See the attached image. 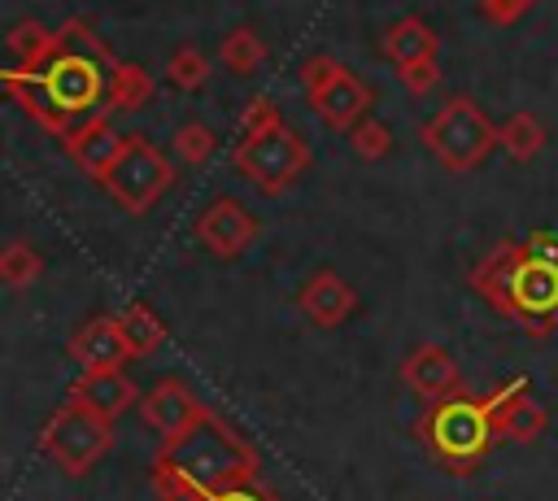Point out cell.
Returning <instances> with one entry per match:
<instances>
[{
    "label": "cell",
    "mask_w": 558,
    "mask_h": 501,
    "mask_svg": "<svg viewBox=\"0 0 558 501\" xmlns=\"http://www.w3.org/2000/svg\"><path fill=\"white\" fill-rule=\"evenodd\" d=\"M148 479L161 501H201L262 479V453L227 414L205 405L196 423L157 444Z\"/></svg>",
    "instance_id": "1"
},
{
    "label": "cell",
    "mask_w": 558,
    "mask_h": 501,
    "mask_svg": "<svg viewBox=\"0 0 558 501\" xmlns=\"http://www.w3.org/2000/svg\"><path fill=\"white\" fill-rule=\"evenodd\" d=\"M109 70H113V61H105L96 52L65 48V44H57V30H52V61L44 70H31V74L4 65L0 87L9 100H17L26 109V118L35 126L65 139L87 113L105 109Z\"/></svg>",
    "instance_id": "2"
},
{
    "label": "cell",
    "mask_w": 558,
    "mask_h": 501,
    "mask_svg": "<svg viewBox=\"0 0 558 501\" xmlns=\"http://www.w3.org/2000/svg\"><path fill=\"white\" fill-rule=\"evenodd\" d=\"M466 283L523 335L545 340L549 331H558V261L532 253L527 240H497L466 270Z\"/></svg>",
    "instance_id": "3"
},
{
    "label": "cell",
    "mask_w": 558,
    "mask_h": 501,
    "mask_svg": "<svg viewBox=\"0 0 558 501\" xmlns=\"http://www.w3.org/2000/svg\"><path fill=\"white\" fill-rule=\"evenodd\" d=\"M418 444L436 457V466H445L449 475H471L484 466V457L497 444V427H493V410L488 396H445L432 401L423 410V418L414 423Z\"/></svg>",
    "instance_id": "4"
},
{
    "label": "cell",
    "mask_w": 558,
    "mask_h": 501,
    "mask_svg": "<svg viewBox=\"0 0 558 501\" xmlns=\"http://www.w3.org/2000/svg\"><path fill=\"white\" fill-rule=\"evenodd\" d=\"M423 148L453 174L480 170L488 152L497 148V122L480 109L475 96H449L418 131Z\"/></svg>",
    "instance_id": "5"
},
{
    "label": "cell",
    "mask_w": 558,
    "mask_h": 501,
    "mask_svg": "<svg viewBox=\"0 0 558 501\" xmlns=\"http://www.w3.org/2000/svg\"><path fill=\"white\" fill-rule=\"evenodd\" d=\"M170 183H174V166H170V157L148 135H122L109 170L100 174V187L131 218L148 213L170 192Z\"/></svg>",
    "instance_id": "6"
},
{
    "label": "cell",
    "mask_w": 558,
    "mask_h": 501,
    "mask_svg": "<svg viewBox=\"0 0 558 501\" xmlns=\"http://www.w3.org/2000/svg\"><path fill=\"white\" fill-rule=\"evenodd\" d=\"M39 449L57 462L61 475L83 479V475H92L96 462H105V453L113 449V423L65 396V401L48 414V423L39 427Z\"/></svg>",
    "instance_id": "7"
},
{
    "label": "cell",
    "mask_w": 558,
    "mask_h": 501,
    "mask_svg": "<svg viewBox=\"0 0 558 501\" xmlns=\"http://www.w3.org/2000/svg\"><path fill=\"white\" fill-rule=\"evenodd\" d=\"M231 166H235L257 192L279 196V192H288V187L310 170V144L283 122V126H270V131H262V135L235 139Z\"/></svg>",
    "instance_id": "8"
},
{
    "label": "cell",
    "mask_w": 558,
    "mask_h": 501,
    "mask_svg": "<svg viewBox=\"0 0 558 501\" xmlns=\"http://www.w3.org/2000/svg\"><path fill=\"white\" fill-rule=\"evenodd\" d=\"M192 231H196V240H201L214 257L231 261V257H240V253H248V248L257 244L262 218H257L253 209H244L235 196H218V200H209V205L196 213Z\"/></svg>",
    "instance_id": "9"
},
{
    "label": "cell",
    "mask_w": 558,
    "mask_h": 501,
    "mask_svg": "<svg viewBox=\"0 0 558 501\" xmlns=\"http://www.w3.org/2000/svg\"><path fill=\"white\" fill-rule=\"evenodd\" d=\"M488 410H493L497 440H510V444H532V440H541L545 427H549V414H545V405L532 396L527 375H514V379H506L501 388H493V392H488Z\"/></svg>",
    "instance_id": "10"
},
{
    "label": "cell",
    "mask_w": 558,
    "mask_h": 501,
    "mask_svg": "<svg viewBox=\"0 0 558 501\" xmlns=\"http://www.w3.org/2000/svg\"><path fill=\"white\" fill-rule=\"evenodd\" d=\"M305 100H310V109L318 113L323 126L349 135V131L371 113V105H375V87H371L362 74H353L349 65H340L323 87L305 91Z\"/></svg>",
    "instance_id": "11"
},
{
    "label": "cell",
    "mask_w": 558,
    "mask_h": 501,
    "mask_svg": "<svg viewBox=\"0 0 558 501\" xmlns=\"http://www.w3.org/2000/svg\"><path fill=\"white\" fill-rule=\"evenodd\" d=\"M397 379L405 392H414L418 401H445V396H458L462 392V370L453 362V353L445 344H418L401 357L397 366Z\"/></svg>",
    "instance_id": "12"
},
{
    "label": "cell",
    "mask_w": 558,
    "mask_h": 501,
    "mask_svg": "<svg viewBox=\"0 0 558 501\" xmlns=\"http://www.w3.org/2000/svg\"><path fill=\"white\" fill-rule=\"evenodd\" d=\"M70 362L78 370H122L131 362V349L118 331V314H92L65 344Z\"/></svg>",
    "instance_id": "13"
},
{
    "label": "cell",
    "mask_w": 558,
    "mask_h": 501,
    "mask_svg": "<svg viewBox=\"0 0 558 501\" xmlns=\"http://www.w3.org/2000/svg\"><path fill=\"white\" fill-rule=\"evenodd\" d=\"M205 414V401L192 392V383H183V379H174V375H166V379H157L144 396H140V418L166 440V436H174V431H183L187 423H196Z\"/></svg>",
    "instance_id": "14"
},
{
    "label": "cell",
    "mask_w": 558,
    "mask_h": 501,
    "mask_svg": "<svg viewBox=\"0 0 558 501\" xmlns=\"http://www.w3.org/2000/svg\"><path fill=\"white\" fill-rule=\"evenodd\" d=\"M296 309H301L305 322H314V327H340V322H349V314L357 309V292H353V283H349L344 274H336V270H314V274L301 283V292H296Z\"/></svg>",
    "instance_id": "15"
},
{
    "label": "cell",
    "mask_w": 558,
    "mask_h": 501,
    "mask_svg": "<svg viewBox=\"0 0 558 501\" xmlns=\"http://www.w3.org/2000/svg\"><path fill=\"white\" fill-rule=\"evenodd\" d=\"M118 144H122V135L109 126V118H105V109L100 113H87L65 139H61V148H65V157L83 170V174H92L96 183H100V174L109 170V161H113V152H118Z\"/></svg>",
    "instance_id": "16"
},
{
    "label": "cell",
    "mask_w": 558,
    "mask_h": 501,
    "mask_svg": "<svg viewBox=\"0 0 558 501\" xmlns=\"http://www.w3.org/2000/svg\"><path fill=\"white\" fill-rule=\"evenodd\" d=\"M65 396L113 423L118 414H126V410L140 401V388H135L122 370H78V379L70 383Z\"/></svg>",
    "instance_id": "17"
},
{
    "label": "cell",
    "mask_w": 558,
    "mask_h": 501,
    "mask_svg": "<svg viewBox=\"0 0 558 501\" xmlns=\"http://www.w3.org/2000/svg\"><path fill=\"white\" fill-rule=\"evenodd\" d=\"M379 52H384L397 70H401V65H414V61H436V52H440V35H436L423 17L405 13V17H397V22L388 26Z\"/></svg>",
    "instance_id": "18"
},
{
    "label": "cell",
    "mask_w": 558,
    "mask_h": 501,
    "mask_svg": "<svg viewBox=\"0 0 558 501\" xmlns=\"http://www.w3.org/2000/svg\"><path fill=\"white\" fill-rule=\"evenodd\" d=\"M157 96V83H153V74L140 65V61H113V70H109V91H105V109H113V113H131V109H140V105H148Z\"/></svg>",
    "instance_id": "19"
},
{
    "label": "cell",
    "mask_w": 558,
    "mask_h": 501,
    "mask_svg": "<svg viewBox=\"0 0 558 501\" xmlns=\"http://www.w3.org/2000/svg\"><path fill=\"white\" fill-rule=\"evenodd\" d=\"M118 331H122V340H126V349H131V362H135V357H148V353H157V349L166 344V322H161V314H157L148 301L122 305V309H118Z\"/></svg>",
    "instance_id": "20"
},
{
    "label": "cell",
    "mask_w": 558,
    "mask_h": 501,
    "mask_svg": "<svg viewBox=\"0 0 558 501\" xmlns=\"http://www.w3.org/2000/svg\"><path fill=\"white\" fill-rule=\"evenodd\" d=\"M4 48H9V70H22V74L44 70L52 61V30L44 22H35V17H26V22H17L9 30Z\"/></svg>",
    "instance_id": "21"
},
{
    "label": "cell",
    "mask_w": 558,
    "mask_h": 501,
    "mask_svg": "<svg viewBox=\"0 0 558 501\" xmlns=\"http://www.w3.org/2000/svg\"><path fill=\"white\" fill-rule=\"evenodd\" d=\"M497 148L510 157V161H532L541 148H545V122L536 118V113H527V109H519V113H510L501 126H497Z\"/></svg>",
    "instance_id": "22"
},
{
    "label": "cell",
    "mask_w": 558,
    "mask_h": 501,
    "mask_svg": "<svg viewBox=\"0 0 558 501\" xmlns=\"http://www.w3.org/2000/svg\"><path fill=\"white\" fill-rule=\"evenodd\" d=\"M218 61H222V70H231L235 78H248V74L262 70V61H266V39H262L253 26H235V30L222 35Z\"/></svg>",
    "instance_id": "23"
},
{
    "label": "cell",
    "mask_w": 558,
    "mask_h": 501,
    "mask_svg": "<svg viewBox=\"0 0 558 501\" xmlns=\"http://www.w3.org/2000/svg\"><path fill=\"white\" fill-rule=\"evenodd\" d=\"M39 274H44V257H39V248H35L31 240H9L4 253H0V279H4V288L26 292Z\"/></svg>",
    "instance_id": "24"
},
{
    "label": "cell",
    "mask_w": 558,
    "mask_h": 501,
    "mask_svg": "<svg viewBox=\"0 0 558 501\" xmlns=\"http://www.w3.org/2000/svg\"><path fill=\"white\" fill-rule=\"evenodd\" d=\"M166 78H170L174 91H201V87L209 83V61H205V52H201L196 44H179V48L170 52V61H166Z\"/></svg>",
    "instance_id": "25"
},
{
    "label": "cell",
    "mask_w": 558,
    "mask_h": 501,
    "mask_svg": "<svg viewBox=\"0 0 558 501\" xmlns=\"http://www.w3.org/2000/svg\"><path fill=\"white\" fill-rule=\"evenodd\" d=\"M170 148L179 152V161H187V166H205V161L214 157V148H218V135H214L205 122H183V126H174Z\"/></svg>",
    "instance_id": "26"
},
{
    "label": "cell",
    "mask_w": 558,
    "mask_h": 501,
    "mask_svg": "<svg viewBox=\"0 0 558 501\" xmlns=\"http://www.w3.org/2000/svg\"><path fill=\"white\" fill-rule=\"evenodd\" d=\"M349 148L362 157V161H384L388 152H392V131H388V122H379V118H362L353 131H349Z\"/></svg>",
    "instance_id": "27"
},
{
    "label": "cell",
    "mask_w": 558,
    "mask_h": 501,
    "mask_svg": "<svg viewBox=\"0 0 558 501\" xmlns=\"http://www.w3.org/2000/svg\"><path fill=\"white\" fill-rule=\"evenodd\" d=\"M270 126H283V113H279L275 96H266V91L248 96V105H244V113H240V126H235V139L262 135V131H270Z\"/></svg>",
    "instance_id": "28"
},
{
    "label": "cell",
    "mask_w": 558,
    "mask_h": 501,
    "mask_svg": "<svg viewBox=\"0 0 558 501\" xmlns=\"http://www.w3.org/2000/svg\"><path fill=\"white\" fill-rule=\"evenodd\" d=\"M536 9V0H480V17L488 22V26H514V22H523L527 13Z\"/></svg>",
    "instance_id": "29"
},
{
    "label": "cell",
    "mask_w": 558,
    "mask_h": 501,
    "mask_svg": "<svg viewBox=\"0 0 558 501\" xmlns=\"http://www.w3.org/2000/svg\"><path fill=\"white\" fill-rule=\"evenodd\" d=\"M397 78H401V87H405L410 96H427V91L440 87V65H436V61H414V65H401Z\"/></svg>",
    "instance_id": "30"
},
{
    "label": "cell",
    "mask_w": 558,
    "mask_h": 501,
    "mask_svg": "<svg viewBox=\"0 0 558 501\" xmlns=\"http://www.w3.org/2000/svg\"><path fill=\"white\" fill-rule=\"evenodd\" d=\"M336 70H340V61H336V57H327V52H318V57L301 61V87H305V91H314V87H323Z\"/></svg>",
    "instance_id": "31"
},
{
    "label": "cell",
    "mask_w": 558,
    "mask_h": 501,
    "mask_svg": "<svg viewBox=\"0 0 558 501\" xmlns=\"http://www.w3.org/2000/svg\"><path fill=\"white\" fill-rule=\"evenodd\" d=\"M201 501H283L275 488H266L262 479L253 484H240V488H227V492H214V497H201Z\"/></svg>",
    "instance_id": "32"
},
{
    "label": "cell",
    "mask_w": 558,
    "mask_h": 501,
    "mask_svg": "<svg viewBox=\"0 0 558 501\" xmlns=\"http://www.w3.org/2000/svg\"><path fill=\"white\" fill-rule=\"evenodd\" d=\"M527 248L558 261V231H532V235H527Z\"/></svg>",
    "instance_id": "33"
}]
</instances>
